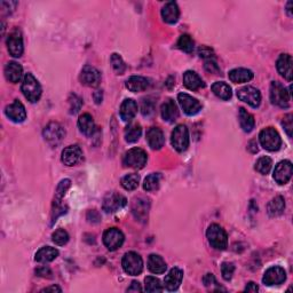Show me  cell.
<instances>
[{
	"label": "cell",
	"mask_w": 293,
	"mask_h": 293,
	"mask_svg": "<svg viewBox=\"0 0 293 293\" xmlns=\"http://www.w3.org/2000/svg\"><path fill=\"white\" fill-rule=\"evenodd\" d=\"M198 55L201 58H209V60H210V59L213 57V51L210 50L209 47L203 46L198 50Z\"/></svg>",
	"instance_id": "cell-52"
},
{
	"label": "cell",
	"mask_w": 293,
	"mask_h": 293,
	"mask_svg": "<svg viewBox=\"0 0 293 293\" xmlns=\"http://www.w3.org/2000/svg\"><path fill=\"white\" fill-rule=\"evenodd\" d=\"M259 141L263 149L268 151H277L282 146V139L278 132L273 127L262 129L259 134Z\"/></svg>",
	"instance_id": "cell-3"
},
{
	"label": "cell",
	"mask_w": 293,
	"mask_h": 293,
	"mask_svg": "<svg viewBox=\"0 0 293 293\" xmlns=\"http://www.w3.org/2000/svg\"><path fill=\"white\" fill-rule=\"evenodd\" d=\"M44 138L51 146H58L64 138L65 132L59 123H50L44 129Z\"/></svg>",
	"instance_id": "cell-13"
},
{
	"label": "cell",
	"mask_w": 293,
	"mask_h": 293,
	"mask_svg": "<svg viewBox=\"0 0 293 293\" xmlns=\"http://www.w3.org/2000/svg\"><path fill=\"white\" fill-rule=\"evenodd\" d=\"M22 93L29 102L35 103L42 96V86L32 73H27L22 81Z\"/></svg>",
	"instance_id": "cell-1"
},
{
	"label": "cell",
	"mask_w": 293,
	"mask_h": 293,
	"mask_svg": "<svg viewBox=\"0 0 293 293\" xmlns=\"http://www.w3.org/2000/svg\"><path fill=\"white\" fill-rule=\"evenodd\" d=\"M292 118H293L292 115L289 114L283 118V120H282V125H283L285 132H287V134L290 136V138L292 136V128H293Z\"/></svg>",
	"instance_id": "cell-48"
},
{
	"label": "cell",
	"mask_w": 293,
	"mask_h": 293,
	"mask_svg": "<svg viewBox=\"0 0 293 293\" xmlns=\"http://www.w3.org/2000/svg\"><path fill=\"white\" fill-rule=\"evenodd\" d=\"M287 280V273L282 267L274 266L266 270L265 275L262 277V282L265 285L273 287V285H280L284 283Z\"/></svg>",
	"instance_id": "cell-12"
},
{
	"label": "cell",
	"mask_w": 293,
	"mask_h": 293,
	"mask_svg": "<svg viewBox=\"0 0 293 293\" xmlns=\"http://www.w3.org/2000/svg\"><path fill=\"white\" fill-rule=\"evenodd\" d=\"M166 262L161 255L150 254L148 258V269L153 274H164L166 272Z\"/></svg>",
	"instance_id": "cell-31"
},
{
	"label": "cell",
	"mask_w": 293,
	"mask_h": 293,
	"mask_svg": "<svg viewBox=\"0 0 293 293\" xmlns=\"http://www.w3.org/2000/svg\"><path fill=\"white\" fill-rule=\"evenodd\" d=\"M69 101H70V113L77 114L78 111L80 110L81 105H83L81 100L78 98L77 95H71V98H70Z\"/></svg>",
	"instance_id": "cell-47"
},
{
	"label": "cell",
	"mask_w": 293,
	"mask_h": 293,
	"mask_svg": "<svg viewBox=\"0 0 293 293\" xmlns=\"http://www.w3.org/2000/svg\"><path fill=\"white\" fill-rule=\"evenodd\" d=\"M228 77L233 83L243 84V83H247V81H250L252 78H253V72L248 69L237 68V69L232 70V71L229 72Z\"/></svg>",
	"instance_id": "cell-30"
},
{
	"label": "cell",
	"mask_w": 293,
	"mask_h": 293,
	"mask_svg": "<svg viewBox=\"0 0 293 293\" xmlns=\"http://www.w3.org/2000/svg\"><path fill=\"white\" fill-rule=\"evenodd\" d=\"M194 40L191 39V37L189 35H182L177 40L176 46L179 50L183 51L184 53H191L194 51Z\"/></svg>",
	"instance_id": "cell-40"
},
{
	"label": "cell",
	"mask_w": 293,
	"mask_h": 293,
	"mask_svg": "<svg viewBox=\"0 0 293 293\" xmlns=\"http://www.w3.org/2000/svg\"><path fill=\"white\" fill-rule=\"evenodd\" d=\"M161 114L163 119L168 121V123H172V121L176 120V118L179 117V110H177L176 103L173 100L169 99L168 101H165L162 105Z\"/></svg>",
	"instance_id": "cell-25"
},
{
	"label": "cell",
	"mask_w": 293,
	"mask_h": 293,
	"mask_svg": "<svg viewBox=\"0 0 293 293\" xmlns=\"http://www.w3.org/2000/svg\"><path fill=\"white\" fill-rule=\"evenodd\" d=\"M94 99L96 103H101L102 102V91H96L94 93Z\"/></svg>",
	"instance_id": "cell-56"
},
{
	"label": "cell",
	"mask_w": 293,
	"mask_h": 293,
	"mask_svg": "<svg viewBox=\"0 0 293 293\" xmlns=\"http://www.w3.org/2000/svg\"><path fill=\"white\" fill-rule=\"evenodd\" d=\"M79 79L85 86L96 87L101 81V75H100L99 70L95 69L94 66L85 65L80 72Z\"/></svg>",
	"instance_id": "cell-16"
},
{
	"label": "cell",
	"mask_w": 293,
	"mask_h": 293,
	"mask_svg": "<svg viewBox=\"0 0 293 293\" xmlns=\"http://www.w3.org/2000/svg\"><path fill=\"white\" fill-rule=\"evenodd\" d=\"M285 209V201L282 196H277V197L273 198L272 201L267 205V212L270 217H278L281 214H283Z\"/></svg>",
	"instance_id": "cell-33"
},
{
	"label": "cell",
	"mask_w": 293,
	"mask_h": 293,
	"mask_svg": "<svg viewBox=\"0 0 293 293\" xmlns=\"http://www.w3.org/2000/svg\"><path fill=\"white\" fill-rule=\"evenodd\" d=\"M140 183V176L135 173H131L125 176L123 179H121V187H123L125 190L132 191L135 190L136 188L139 187Z\"/></svg>",
	"instance_id": "cell-37"
},
{
	"label": "cell",
	"mask_w": 293,
	"mask_h": 293,
	"mask_svg": "<svg viewBox=\"0 0 293 293\" xmlns=\"http://www.w3.org/2000/svg\"><path fill=\"white\" fill-rule=\"evenodd\" d=\"M273 166V161L272 158L267 157V156H263V157H260L255 163V170L258 171L260 174H263V176H267L269 173V171L272 170Z\"/></svg>",
	"instance_id": "cell-39"
},
{
	"label": "cell",
	"mask_w": 293,
	"mask_h": 293,
	"mask_svg": "<svg viewBox=\"0 0 293 293\" xmlns=\"http://www.w3.org/2000/svg\"><path fill=\"white\" fill-rule=\"evenodd\" d=\"M36 274L38 276H42V277L52 278V270L50 268H47V267H40V268L36 270Z\"/></svg>",
	"instance_id": "cell-53"
},
{
	"label": "cell",
	"mask_w": 293,
	"mask_h": 293,
	"mask_svg": "<svg viewBox=\"0 0 293 293\" xmlns=\"http://www.w3.org/2000/svg\"><path fill=\"white\" fill-rule=\"evenodd\" d=\"M148 156L146 151L140 149V148H133V149L128 150L125 154L123 164L126 168H132L135 170H141L144 168V165L147 164Z\"/></svg>",
	"instance_id": "cell-5"
},
{
	"label": "cell",
	"mask_w": 293,
	"mask_h": 293,
	"mask_svg": "<svg viewBox=\"0 0 293 293\" xmlns=\"http://www.w3.org/2000/svg\"><path fill=\"white\" fill-rule=\"evenodd\" d=\"M48 291H59L61 292L62 290L59 287H57V285H53V287H50V288H45L43 290V292H48Z\"/></svg>",
	"instance_id": "cell-57"
},
{
	"label": "cell",
	"mask_w": 293,
	"mask_h": 293,
	"mask_svg": "<svg viewBox=\"0 0 293 293\" xmlns=\"http://www.w3.org/2000/svg\"><path fill=\"white\" fill-rule=\"evenodd\" d=\"M238 118L240 127L244 132H251L254 128V118L252 115L244 108H240L238 111Z\"/></svg>",
	"instance_id": "cell-35"
},
{
	"label": "cell",
	"mask_w": 293,
	"mask_h": 293,
	"mask_svg": "<svg viewBox=\"0 0 293 293\" xmlns=\"http://www.w3.org/2000/svg\"><path fill=\"white\" fill-rule=\"evenodd\" d=\"M205 70L207 72L214 73V75H218V73L220 72V68H219V65L213 60H211V59L205 62Z\"/></svg>",
	"instance_id": "cell-50"
},
{
	"label": "cell",
	"mask_w": 293,
	"mask_h": 293,
	"mask_svg": "<svg viewBox=\"0 0 293 293\" xmlns=\"http://www.w3.org/2000/svg\"><path fill=\"white\" fill-rule=\"evenodd\" d=\"M142 134V128L139 124H132L129 125L125 131V140L128 143H134L140 139Z\"/></svg>",
	"instance_id": "cell-36"
},
{
	"label": "cell",
	"mask_w": 293,
	"mask_h": 293,
	"mask_svg": "<svg viewBox=\"0 0 293 293\" xmlns=\"http://www.w3.org/2000/svg\"><path fill=\"white\" fill-rule=\"evenodd\" d=\"M206 237L209 239V243L211 246L216 248V250H226V247L228 246V236L226 232L222 229V227L213 224L207 228Z\"/></svg>",
	"instance_id": "cell-2"
},
{
	"label": "cell",
	"mask_w": 293,
	"mask_h": 293,
	"mask_svg": "<svg viewBox=\"0 0 293 293\" xmlns=\"http://www.w3.org/2000/svg\"><path fill=\"white\" fill-rule=\"evenodd\" d=\"M235 272V266L232 262H224L221 265V274L225 281H231Z\"/></svg>",
	"instance_id": "cell-45"
},
{
	"label": "cell",
	"mask_w": 293,
	"mask_h": 293,
	"mask_svg": "<svg viewBox=\"0 0 293 293\" xmlns=\"http://www.w3.org/2000/svg\"><path fill=\"white\" fill-rule=\"evenodd\" d=\"M292 1H289L288 2V7H287V12H288V14H289V16H292L291 15V7H292Z\"/></svg>",
	"instance_id": "cell-58"
},
{
	"label": "cell",
	"mask_w": 293,
	"mask_h": 293,
	"mask_svg": "<svg viewBox=\"0 0 293 293\" xmlns=\"http://www.w3.org/2000/svg\"><path fill=\"white\" fill-rule=\"evenodd\" d=\"M148 86H149V80L141 76H132L126 80V87L133 93L146 91Z\"/></svg>",
	"instance_id": "cell-28"
},
{
	"label": "cell",
	"mask_w": 293,
	"mask_h": 293,
	"mask_svg": "<svg viewBox=\"0 0 293 293\" xmlns=\"http://www.w3.org/2000/svg\"><path fill=\"white\" fill-rule=\"evenodd\" d=\"M292 57L290 54H282L276 63L278 72L289 81L292 80Z\"/></svg>",
	"instance_id": "cell-22"
},
{
	"label": "cell",
	"mask_w": 293,
	"mask_h": 293,
	"mask_svg": "<svg viewBox=\"0 0 293 293\" xmlns=\"http://www.w3.org/2000/svg\"><path fill=\"white\" fill-rule=\"evenodd\" d=\"M147 141L148 144L151 149L154 150H159L162 149L163 146L165 143V136L164 133L162 132L161 128L158 127H151L148 129L147 132Z\"/></svg>",
	"instance_id": "cell-20"
},
{
	"label": "cell",
	"mask_w": 293,
	"mask_h": 293,
	"mask_svg": "<svg viewBox=\"0 0 293 293\" xmlns=\"http://www.w3.org/2000/svg\"><path fill=\"white\" fill-rule=\"evenodd\" d=\"M52 240H53L57 245H65L69 240V235L64 229H58V231L52 235Z\"/></svg>",
	"instance_id": "cell-43"
},
{
	"label": "cell",
	"mask_w": 293,
	"mask_h": 293,
	"mask_svg": "<svg viewBox=\"0 0 293 293\" xmlns=\"http://www.w3.org/2000/svg\"><path fill=\"white\" fill-rule=\"evenodd\" d=\"M203 283L206 288H211V287H213V285L218 284L216 277H214L213 274H206V275L204 276V278H203Z\"/></svg>",
	"instance_id": "cell-51"
},
{
	"label": "cell",
	"mask_w": 293,
	"mask_h": 293,
	"mask_svg": "<svg viewBox=\"0 0 293 293\" xmlns=\"http://www.w3.org/2000/svg\"><path fill=\"white\" fill-rule=\"evenodd\" d=\"M83 158V151L78 146H69L62 151V162L66 166H75Z\"/></svg>",
	"instance_id": "cell-19"
},
{
	"label": "cell",
	"mask_w": 293,
	"mask_h": 293,
	"mask_svg": "<svg viewBox=\"0 0 293 293\" xmlns=\"http://www.w3.org/2000/svg\"><path fill=\"white\" fill-rule=\"evenodd\" d=\"M144 290L147 292H162L163 287L161 281L154 276H148L144 280Z\"/></svg>",
	"instance_id": "cell-41"
},
{
	"label": "cell",
	"mask_w": 293,
	"mask_h": 293,
	"mask_svg": "<svg viewBox=\"0 0 293 293\" xmlns=\"http://www.w3.org/2000/svg\"><path fill=\"white\" fill-rule=\"evenodd\" d=\"M150 209V202L148 198L138 197L133 199L132 203V213L136 220L146 222L148 219V213Z\"/></svg>",
	"instance_id": "cell-15"
},
{
	"label": "cell",
	"mask_w": 293,
	"mask_h": 293,
	"mask_svg": "<svg viewBox=\"0 0 293 293\" xmlns=\"http://www.w3.org/2000/svg\"><path fill=\"white\" fill-rule=\"evenodd\" d=\"M111 64H113V68L115 71H116L117 75H123L126 70L125 62L119 54L114 53L111 55Z\"/></svg>",
	"instance_id": "cell-42"
},
{
	"label": "cell",
	"mask_w": 293,
	"mask_h": 293,
	"mask_svg": "<svg viewBox=\"0 0 293 293\" xmlns=\"http://www.w3.org/2000/svg\"><path fill=\"white\" fill-rule=\"evenodd\" d=\"M121 266H123V269L126 274H128L131 276H136L142 272L143 260L140 257V254L136 253V252H127L124 255Z\"/></svg>",
	"instance_id": "cell-6"
},
{
	"label": "cell",
	"mask_w": 293,
	"mask_h": 293,
	"mask_svg": "<svg viewBox=\"0 0 293 293\" xmlns=\"http://www.w3.org/2000/svg\"><path fill=\"white\" fill-rule=\"evenodd\" d=\"M183 84L184 86L190 91H197L199 88L205 86L203 79L195 71H185L183 75Z\"/></svg>",
	"instance_id": "cell-27"
},
{
	"label": "cell",
	"mask_w": 293,
	"mask_h": 293,
	"mask_svg": "<svg viewBox=\"0 0 293 293\" xmlns=\"http://www.w3.org/2000/svg\"><path fill=\"white\" fill-rule=\"evenodd\" d=\"M177 101H179L183 113L188 115V116H195L203 108L202 103L197 99L192 98L191 95L187 94V93H180L177 95Z\"/></svg>",
	"instance_id": "cell-8"
},
{
	"label": "cell",
	"mask_w": 293,
	"mask_h": 293,
	"mask_svg": "<svg viewBox=\"0 0 293 293\" xmlns=\"http://www.w3.org/2000/svg\"><path fill=\"white\" fill-rule=\"evenodd\" d=\"M162 17L166 23L169 24L176 23L180 17V9L179 7H177L176 2L174 1L166 2L164 7L162 8Z\"/></svg>",
	"instance_id": "cell-23"
},
{
	"label": "cell",
	"mask_w": 293,
	"mask_h": 293,
	"mask_svg": "<svg viewBox=\"0 0 293 293\" xmlns=\"http://www.w3.org/2000/svg\"><path fill=\"white\" fill-rule=\"evenodd\" d=\"M171 143L174 149L183 153L189 147V131L185 125H177L171 135Z\"/></svg>",
	"instance_id": "cell-7"
},
{
	"label": "cell",
	"mask_w": 293,
	"mask_h": 293,
	"mask_svg": "<svg viewBox=\"0 0 293 293\" xmlns=\"http://www.w3.org/2000/svg\"><path fill=\"white\" fill-rule=\"evenodd\" d=\"M78 127L79 131L86 136H92L95 132V124L94 120L90 114H84L81 115L78 119Z\"/></svg>",
	"instance_id": "cell-29"
},
{
	"label": "cell",
	"mask_w": 293,
	"mask_h": 293,
	"mask_svg": "<svg viewBox=\"0 0 293 293\" xmlns=\"http://www.w3.org/2000/svg\"><path fill=\"white\" fill-rule=\"evenodd\" d=\"M141 291H142V289H141V285L139 282L136 281H133L131 287L127 289V292H141Z\"/></svg>",
	"instance_id": "cell-54"
},
{
	"label": "cell",
	"mask_w": 293,
	"mask_h": 293,
	"mask_svg": "<svg viewBox=\"0 0 293 293\" xmlns=\"http://www.w3.org/2000/svg\"><path fill=\"white\" fill-rule=\"evenodd\" d=\"M154 110H155L154 103L149 101V100H144L142 103V108H141V113H142L143 116H147V117L151 116V115L154 114Z\"/></svg>",
	"instance_id": "cell-49"
},
{
	"label": "cell",
	"mask_w": 293,
	"mask_h": 293,
	"mask_svg": "<svg viewBox=\"0 0 293 293\" xmlns=\"http://www.w3.org/2000/svg\"><path fill=\"white\" fill-rule=\"evenodd\" d=\"M237 98L247 103L252 108H258L261 103V94L259 90L252 86H245L237 91Z\"/></svg>",
	"instance_id": "cell-9"
},
{
	"label": "cell",
	"mask_w": 293,
	"mask_h": 293,
	"mask_svg": "<svg viewBox=\"0 0 293 293\" xmlns=\"http://www.w3.org/2000/svg\"><path fill=\"white\" fill-rule=\"evenodd\" d=\"M124 234L117 228H110L107 229L103 234V243L106 247L110 251H116L124 243Z\"/></svg>",
	"instance_id": "cell-10"
},
{
	"label": "cell",
	"mask_w": 293,
	"mask_h": 293,
	"mask_svg": "<svg viewBox=\"0 0 293 293\" xmlns=\"http://www.w3.org/2000/svg\"><path fill=\"white\" fill-rule=\"evenodd\" d=\"M183 278V272L180 268H173L170 270V273L165 276L164 287L169 291H176L179 289L181 282Z\"/></svg>",
	"instance_id": "cell-21"
},
{
	"label": "cell",
	"mask_w": 293,
	"mask_h": 293,
	"mask_svg": "<svg viewBox=\"0 0 293 293\" xmlns=\"http://www.w3.org/2000/svg\"><path fill=\"white\" fill-rule=\"evenodd\" d=\"M7 47L9 54L14 58H20L23 54V38L20 30H14L7 38Z\"/></svg>",
	"instance_id": "cell-14"
},
{
	"label": "cell",
	"mask_w": 293,
	"mask_h": 293,
	"mask_svg": "<svg viewBox=\"0 0 293 293\" xmlns=\"http://www.w3.org/2000/svg\"><path fill=\"white\" fill-rule=\"evenodd\" d=\"M58 255H59V251L57 248L51 247V246H44L36 253L35 260L37 262H42V263L51 262L55 260V259L58 258Z\"/></svg>",
	"instance_id": "cell-32"
},
{
	"label": "cell",
	"mask_w": 293,
	"mask_h": 293,
	"mask_svg": "<svg viewBox=\"0 0 293 293\" xmlns=\"http://www.w3.org/2000/svg\"><path fill=\"white\" fill-rule=\"evenodd\" d=\"M159 184H161V176L159 173H153L144 179L143 189L147 191H154L159 188Z\"/></svg>",
	"instance_id": "cell-38"
},
{
	"label": "cell",
	"mask_w": 293,
	"mask_h": 293,
	"mask_svg": "<svg viewBox=\"0 0 293 293\" xmlns=\"http://www.w3.org/2000/svg\"><path fill=\"white\" fill-rule=\"evenodd\" d=\"M258 290H259L258 285L253 283V282H250L245 288V292H258Z\"/></svg>",
	"instance_id": "cell-55"
},
{
	"label": "cell",
	"mask_w": 293,
	"mask_h": 293,
	"mask_svg": "<svg viewBox=\"0 0 293 293\" xmlns=\"http://www.w3.org/2000/svg\"><path fill=\"white\" fill-rule=\"evenodd\" d=\"M292 176V163L290 161H282L278 163L274 171V180L278 184H285Z\"/></svg>",
	"instance_id": "cell-17"
},
{
	"label": "cell",
	"mask_w": 293,
	"mask_h": 293,
	"mask_svg": "<svg viewBox=\"0 0 293 293\" xmlns=\"http://www.w3.org/2000/svg\"><path fill=\"white\" fill-rule=\"evenodd\" d=\"M212 92L216 94L219 99L227 101L232 98V87L228 84H226L225 81H217L212 85Z\"/></svg>",
	"instance_id": "cell-34"
},
{
	"label": "cell",
	"mask_w": 293,
	"mask_h": 293,
	"mask_svg": "<svg viewBox=\"0 0 293 293\" xmlns=\"http://www.w3.org/2000/svg\"><path fill=\"white\" fill-rule=\"evenodd\" d=\"M22 73H23V68L15 61L8 62L5 66V77L10 83H18L22 78Z\"/></svg>",
	"instance_id": "cell-26"
},
{
	"label": "cell",
	"mask_w": 293,
	"mask_h": 293,
	"mask_svg": "<svg viewBox=\"0 0 293 293\" xmlns=\"http://www.w3.org/2000/svg\"><path fill=\"white\" fill-rule=\"evenodd\" d=\"M62 199H57L55 198L54 201V209H53V212H52V224H54L55 221H57V219L62 216V214H64L66 212V206H64L62 204Z\"/></svg>",
	"instance_id": "cell-44"
},
{
	"label": "cell",
	"mask_w": 293,
	"mask_h": 293,
	"mask_svg": "<svg viewBox=\"0 0 293 293\" xmlns=\"http://www.w3.org/2000/svg\"><path fill=\"white\" fill-rule=\"evenodd\" d=\"M290 90H287L283 85L278 81H273L270 85V101L273 105L281 107V108H288L289 101H290Z\"/></svg>",
	"instance_id": "cell-4"
},
{
	"label": "cell",
	"mask_w": 293,
	"mask_h": 293,
	"mask_svg": "<svg viewBox=\"0 0 293 293\" xmlns=\"http://www.w3.org/2000/svg\"><path fill=\"white\" fill-rule=\"evenodd\" d=\"M70 185H71V181H70L69 179H64L62 180L60 183H59L58 188H57V199H62L63 197H64L65 192L68 191V189L70 188Z\"/></svg>",
	"instance_id": "cell-46"
},
{
	"label": "cell",
	"mask_w": 293,
	"mask_h": 293,
	"mask_svg": "<svg viewBox=\"0 0 293 293\" xmlns=\"http://www.w3.org/2000/svg\"><path fill=\"white\" fill-rule=\"evenodd\" d=\"M5 114L14 123H22L27 118V111H25L24 106L18 100H15L12 105L6 107Z\"/></svg>",
	"instance_id": "cell-18"
},
{
	"label": "cell",
	"mask_w": 293,
	"mask_h": 293,
	"mask_svg": "<svg viewBox=\"0 0 293 293\" xmlns=\"http://www.w3.org/2000/svg\"><path fill=\"white\" fill-rule=\"evenodd\" d=\"M119 114L120 118L124 121H131L135 117V115L138 114V103L132 99H126L121 103Z\"/></svg>",
	"instance_id": "cell-24"
},
{
	"label": "cell",
	"mask_w": 293,
	"mask_h": 293,
	"mask_svg": "<svg viewBox=\"0 0 293 293\" xmlns=\"http://www.w3.org/2000/svg\"><path fill=\"white\" fill-rule=\"evenodd\" d=\"M127 201L123 195L117 194V192H109L103 199L102 207L103 211H106L107 213H114L123 209Z\"/></svg>",
	"instance_id": "cell-11"
}]
</instances>
